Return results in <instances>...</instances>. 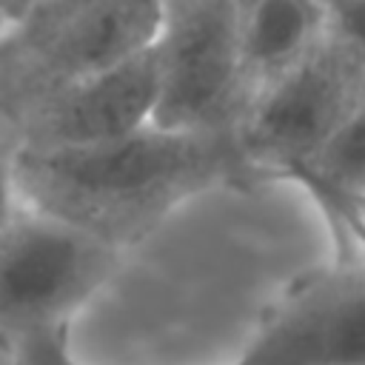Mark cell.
Instances as JSON below:
<instances>
[{
  "label": "cell",
  "mask_w": 365,
  "mask_h": 365,
  "mask_svg": "<svg viewBox=\"0 0 365 365\" xmlns=\"http://www.w3.org/2000/svg\"><path fill=\"white\" fill-rule=\"evenodd\" d=\"M237 182L259 180L234 131H174L148 123L91 145H14L17 200L120 251L148 237L185 200Z\"/></svg>",
  "instance_id": "cell-1"
},
{
  "label": "cell",
  "mask_w": 365,
  "mask_h": 365,
  "mask_svg": "<svg viewBox=\"0 0 365 365\" xmlns=\"http://www.w3.org/2000/svg\"><path fill=\"white\" fill-rule=\"evenodd\" d=\"M160 0H34L0 34V117L157 37Z\"/></svg>",
  "instance_id": "cell-2"
},
{
  "label": "cell",
  "mask_w": 365,
  "mask_h": 365,
  "mask_svg": "<svg viewBox=\"0 0 365 365\" xmlns=\"http://www.w3.org/2000/svg\"><path fill=\"white\" fill-rule=\"evenodd\" d=\"M365 100V54L331 31L297 63L259 86L234 123L237 145L257 180L311 160Z\"/></svg>",
  "instance_id": "cell-3"
},
{
  "label": "cell",
  "mask_w": 365,
  "mask_h": 365,
  "mask_svg": "<svg viewBox=\"0 0 365 365\" xmlns=\"http://www.w3.org/2000/svg\"><path fill=\"white\" fill-rule=\"evenodd\" d=\"M120 259L111 242L20 202L0 228V342L71 325Z\"/></svg>",
  "instance_id": "cell-4"
},
{
  "label": "cell",
  "mask_w": 365,
  "mask_h": 365,
  "mask_svg": "<svg viewBox=\"0 0 365 365\" xmlns=\"http://www.w3.org/2000/svg\"><path fill=\"white\" fill-rule=\"evenodd\" d=\"M151 51L157 60L154 125L234 131L248 88L231 0H160Z\"/></svg>",
  "instance_id": "cell-5"
},
{
  "label": "cell",
  "mask_w": 365,
  "mask_h": 365,
  "mask_svg": "<svg viewBox=\"0 0 365 365\" xmlns=\"http://www.w3.org/2000/svg\"><path fill=\"white\" fill-rule=\"evenodd\" d=\"M231 365H365V262L334 257L299 274Z\"/></svg>",
  "instance_id": "cell-6"
},
{
  "label": "cell",
  "mask_w": 365,
  "mask_h": 365,
  "mask_svg": "<svg viewBox=\"0 0 365 365\" xmlns=\"http://www.w3.org/2000/svg\"><path fill=\"white\" fill-rule=\"evenodd\" d=\"M157 60L151 46L103 71L63 83L0 117L17 148H74L131 134L151 123Z\"/></svg>",
  "instance_id": "cell-7"
},
{
  "label": "cell",
  "mask_w": 365,
  "mask_h": 365,
  "mask_svg": "<svg viewBox=\"0 0 365 365\" xmlns=\"http://www.w3.org/2000/svg\"><path fill=\"white\" fill-rule=\"evenodd\" d=\"M231 9L248 100L331 31L328 0H231Z\"/></svg>",
  "instance_id": "cell-8"
},
{
  "label": "cell",
  "mask_w": 365,
  "mask_h": 365,
  "mask_svg": "<svg viewBox=\"0 0 365 365\" xmlns=\"http://www.w3.org/2000/svg\"><path fill=\"white\" fill-rule=\"evenodd\" d=\"M271 180L291 182L311 200L331 231L334 257L365 262V185L325 174L311 163H291Z\"/></svg>",
  "instance_id": "cell-9"
},
{
  "label": "cell",
  "mask_w": 365,
  "mask_h": 365,
  "mask_svg": "<svg viewBox=\"0 0 365 365\" xmlns=\"http://www.w3.org/2000/svg\"><path fill=\"white\" fill-rule=\"evenodd\" d=\"M305 163H311L319 171L334 174L339 180L365 185V100L328 137V143Z\"/></svg>",
  "instance_id": "cell-10"
},
{
  "label": "cell",
  "mask_w": 365,
  "mask_h": 365,
  "mask_svg": "<svg viewBox=\"0 0 365 365\" xmlns=\"http://www.w3.org/2000/svg\"><path fill=\"white\" fill-rule=\"evenodd\" d=\"M11 365H83L74 356L71 325L40 328L9 342Z\"/></svg>",
  "instance_id": "cell-11"
},
{
  "label": "cell",
  "mask_w": 365,
  "mask_h": 365,
  "mask_svg": "<svg viewBox=\"0 0 365 365\" xmlns=\"http://www.w3.org/2000/svg\"><path fill=\"white\" fill-rule=\"evenodd\" d=\"M331 23L365 54V0H328Z\"/></svg>",
  "instance_id": "cell-12"
},
{
  "label": "cell",
  "mask_w": 365,
  "mask_h": 365,
  "mask_svg": "<svg viewBox=\"0 0 365 365\" xmlns=\"http://www.w3.org/2000/svg\"><path fill=\"white\" fill-rule=\"evenodd\" d=\"M20 205L17 185H14V143L9 131L0 125V228Z\"/></svg>",
  "instance_id": "cell-13"
},
{
  "label": "cell",
  "mask_w": 365,
  "mask_h": 365,
  "mask_svg": "<svg viewBox=\"0 0 365 365\" xmlns=\"http://www.w3.org/2000/svg\"><path fill=\"white\" fill-rule=\"evenodd\" d=\"M34 0H0V9H3V14H6V20L11 23L17 14H23L29 6H31Z\"/></svg>",
  "instance_id": "cell-14"
},
{
  "label": "cell",
  "mask_w": 365,
  "mask_h": 365,
  "mask_svg": "<svg viewBox=\"0 0 365 365\" xmlns=\"http://www.w3.org/2000/svg\"><path fill=\"white\" fill-rule=\"evenodd\" d=\"M6 26H9V20H6V14H3V9H0V34L6 31Z\"/></svg>",
  "instance_id": "cell-15"
}]
</instances>
